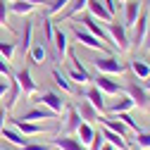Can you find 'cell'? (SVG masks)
<instances>
[{
	"label": "cell",
	"instance_id": "obj_1",
	"mask_svg": "<svg viewBox=\"0 0 150 150\" xmlns=\"http://www.w3.org/2000/svg\"><path fill=\"white\" fill-rule=\"evenodd\" d=\"M107 33H110V41L115 43V48L119 52H126L131 48V38H129V33H126V26L119 24V22H107Z\"/></svg>",
	"mask_w": 150,
	"mask_h": 150
},
{
	"label": "cell",
	"instance_id": "obj_2",
	"mask_svg": "<svg viewBox=\"0 0 150 150\" xmlns=\"http://www.w3.org/2000/svg\"><path fill=\"white\" fill-rule=\"evenodd\" d=\"M67 55H69V67H67V76H69V81H74V83H88V81H93L91 79V74H88V69L81 64V60L76 57V52H71V50H67Z\"/></svg>",
	"mask_w": 150,
	"mask_h": 150
},
{
	"label": "cell",
	"instance_id": "obj_3",
	"mask_svg": "<svg viewBox=\"0 0 150 150\" xmlns=\"http://www.w3.org/2000/svg\"><path fill=\"white\" fill-rule=\"evenodd\" d=\"M74 19H76L79 24H83V29H86V31H91V33L96 36V38H100L103 43H112V41H110V33L100 26V22H98L93 14H83V12H81V14L74 17Z\"/></svg>",
	"mask_w": 150,
	"mask_h": 150
},
{
	"label": "cell",
	"instance_id": "obj_4",
	"mask_svg": "<svg viewBox=\"0 0 150 150\" xmlns=\"http://www.w3.org/2000/svg\"><path fill=\"white\" fill-rule=\"evenodd\" d=\"M93 67H96L100 74H124L126 64L119 62L115 55H103V57H96L93 60Z\"/></svg>",
	"mask_w": 150,
	"mask_h": 150
},
{
	"label": "cell",
	"instance_id": "obj_5",
	"mask_svg": "<svg viewBox=\"0 0 150 150\" xmlns=\"http://www.w3.org/2000/svg\"><path fill=\"white\" fill-rule=\"evenodd\" d=\"M71 33L76 36V41H79L81 45H86V48H91V50H103V52H107V45H105L100 38H96L91 31H86V29H81V26L74 24V26H71Z\"/></svg>",
	"mask_w": 150,
	"mask_h": 150
},
{
	"label": "cell",
	"instance_id": "obj_6",
	"mask_svg": "<svg viewBox=\"0 0 150 150\" xmlns=\"http://www.w3.org/2000/svg\"><path fill=\"white\" fill-rule=\"evenodd\" d=\"M148 26H150V12H148L145 5H143L138 19H136V24H134V38H131V43H134V45H141V43H143L145 33H148Z\"/></svg>",
	"mask_w": 150,
	"mask_h": 150
},
{
	"label": "cell",
	"instance_id": "obj_7",
	"mask_svg": "<svg viewBox=\"0 0 150 150\" xmlns=\"http://www.w3.org/2000/svg\"><path fill=\"white\" fill-rule=\"evenodd\" d=\"M33 103H41L43 107H48V110H52L55 115H60V112L67 107V103H64V98L62 96H57V93H52V91H45L43 96L38 98V100H33Z\"/></svg>",
	"mask_w": 150,
	"mask_h": 150
},
{
	"label": "cell",
	"instance_id": "obj_8",
	"mask_svg": "<svg viewBox=\"0 0 150 150\" xmlns=\"http://www.w3.org/2000/svg\"><path fill=\"white\" fill-rule=\"evenodd\" d=\"M126 96L134 100V105H138V107H150V93L145 91V86L129 83L126 86Z\"/></svg>",
	"mask_w": 150,
	"mask_h": 150
},
{
	"label": "cell",
	"instance_id": "obj_9",
	"mask_svg": "<svg viewBox=\"0 0 150 150\" xmlns=\"http://www.w3.org/2000/svg\"><path fill=\"white\" fill-rule=\"evenodd\" d=\"M12 126L19 131V134H24L26 138H31V136H41L43 131H45V126L36 124V122H24V119H19V117H12Z\"/></svg>",
	"mask_w": 150,
	"mask_h": 150
},
{
	"label": "cell",
	"instance_id": "obj_10",
	"mask_svg": "<svg viewBox=\"0 0 150 150\" xmlns=\"http://www.w3.org/2000/svg\"><path fill=\"white\" fill-rule=\"evenodd\" d=\"M141 10H143V3H141V0H126V3H124V26H126V29H134Z\"/></svg>",
	"mask_w": 150,
	"mask_h": 150
},
{
	"label": "cell",
	"instance_id": "obj_11",
	"mask_svg": "<svg viewBox=\"0 0 150 150\" xmlns=\"http://www.w3.org/2000/svg\"><path fill=\"white\" fill-rule=\"evenodd\" d=\"M93 81H96V88H98V91H103L105 96H119V93L124 91L117 81H112L107 74H98V76L93 79Z\"/></svg>",
	"mask_w": 150,
	"mask_h": 150
},
{
	"label": "cell",
	"instance_id": "obj_12",
	"mask_svg": "<svg viewBox=\"0 0 150 150\" xmlns=\"http://www.w3.org/2000/svg\"><path fill=\"white\" fill-rule=\"evenodd\" d=\"M74 107H76V112H79V115H81V119L83 122H88V124H93V122H98V117H100V112L96 110V107H93L91 105V100L83 96L76 105H74Z\"/></svg>",
	"mask_w": 150,
	"mask_h": 150
},
{
	"label": "cell",
	"instance_id": "obj_13",
	"mask_svg": "<svg viewBox=\"0 0 150 150\" xmlns=\"http://www.w3.org/2000/svg\"><path fill=\"white\" fill-rule=\"evenodd\" d=\"M14 79H17V83H19V88H22L24 96H36L38 86H36V81L31 79V71H29V69L17 71V74H14Z\"/></svg>",
	"mask_w": 150,
	"mask_h": 150
},
{
	"label": "cell",
	"instance_id": "obj_14",
	"mask_svg": "<svg viewBox=\"0 0 150 150\" xmlns=\"http://www.w3.org/2000/svg\"><path fill=\"white\" fill-rule=\"evenodd\" d=\"M136 105H134V100H131L129 96H117V100H112V103H107L105 105V112H112V115H119V112H131Z\"/></svg>",
	"mask_w": 150,
	"mask_h": 150
},
{
	"label": "cell",
	"instance_id": "obj_15",
	"mask_svg": "<svg viewBox=\"0 0 150 150\" xmlns=\"http://www.w3.org/2000/svg\"><path fill=\"white\" fill-rule=\"evenodd\" d=\"M98 122H100L105 129L115 131V134H119V136H124V138L129 136V131H131V129H129V126H126L119 117H105V115H103V117H98Z\"/></svg>",
	"mask_w": 150,
	"mask_h": 150
},
{
	"label": "cell",
	"instance_id": "obj_16",
	"mask_svg": "<svg viewBox=\"0 0 150 150\" xmlns=\"http://www.w3.org/2000/svg\"><path fill=\"white\" fill-rule=\"evenodd\" d=\"M19 119H24V122H45V119H55V112L41 105V107H31L29 112H24Z\"/></svg>",
	"mask_w": 150,
	"mask_h": 150
},
{
	"label": "cell",
	"instance_id": "obj_17",
	"mask_svg": "<svg viewBox=\"0 0 150 150\" xmlns=\"http://www.w3.org/2000/svg\"><path fill=\"white\" fill-rule=\"evenodd\" d=\"M88 14H93V17H96V19H100V22H112V14H110V10L105 7V3H103V0H88Z\"/></svg>",
	"mask_w": 150,
	"mask_h": 150
},
{
	"label": "cell",
	"instance_id": "obj_18",
	"mask_svg": "<svg viewBox=\"0 0 150 150\" xmlns=\"http://www.w3.org/2000/svg\"><path fill=\"white\" fill-rule=\"evenodd\" d=\"M5 96H7V103H5V112L10 115V112L14 110V105L19 103V96H22V88H19V83H17V79H14V76L10 79V88H7V93H5Z\"/></svg>",
	"mask_w": 150,
	"mask_h": 150
},
{
	"label": "cell",
	"instance_id": "obj_19",
	"mask_svg": "<svg viewBox=\"0 0 150 150\" xmlns=\"http://www.w3.org/2000/svg\"><path fill=\"white\" fill-rule=\"evenodd\" d=\"M52 145H57L60 150H88L79 138H71L69 134H64L60 138H52Z\"/></svg>",
	"mask_w": 150,
	"mask_h": 150
},
{
	"label": "cell",
	"instance_id": "obj_20",
	"mask_svg": "<svg viewBox=\"0 0 150 150\" xmlns=\"http://www.w3.org/2000/svg\"><path fill=\"white\" fill-rule=\"evenodd\" d=\"M52 45H55V57H57V60H64V55H67L69 45H67V33H64L62 29H55Z\"/></svg>",
	"mask_w": 150,
	"mask_h": 150
},
{
	"label": "cell",
	"instance_id": "obj_21",
	"mask_svg": "<svg viewBox=\"0 0 150 150\" xmlns=\"http://www.w3.org/2000/svg\"><path fill=\"white\" fill-rule=\"evenodd\" d=\"M88 7V0H69V5L60 12V19H74L76 14H81Z\"/></svg>",
	"mask_w": 150,
	"mask_h": 150
},
{
	"label": "cell",
	"instance_id": "obj_22",
	"mask_svg": "<svg viewBox=\"0 0 150 150\" xmlns=\"http://www.w3.org/2000/svg\"><path fill=\"white\" fill-rule=\"evenodd\" d=\"M29 57H31V62H33V64L43 67V64H45V60H48L45 43H43V41H38V43H31V48H29Z\"/></svg>",
	"mask_w": 150,
	"mask_h": 150
},
{
	"label": "cell",
	"instance_id": "obj_23",
	"mask_svg": "<svg viewBox=\"0 0 150 150\" xmlns=\"http://www.w3.org/2000/svg\"><path fill=\"white\" fill-rule=\"evenodd\" d=\"M0 136H3L7 143L17 145V148H22V145H26V143H29V138H26L24 134H19L17 129H7V126H3V129H0Z\"/></svg>",
	"mask_w": 150,
	"mask_h": 150
},
{
	"label": "cell",
	"instance_id": "obj_24",
	"mask_svg": "<svg viewBox=\"0 0 150 150\" xmlns=\"http://www.w3.org/2000/svg\"><path fill=\"white\" fill-rule=\"evenodd\" d=\"M83 96H86V98L91 100V105L96 107V110L100 112V115H103V112H105V105H107V103H105V93H103V91H98L96 86H93V88H88V91H83Z\"/></svg>",
	"mask_w": 150,
	"mask_h": 150
},
{
	"label": "cell",
	"instance_id": "obj_25",
	"mask_svg": "<svg viewBox=\"0 0 150 150\" xmlns=\"http://www.w3.org/2000/svg\"><path fill=\"white\" fill-rule=\"evenodd\" d=\"M52 81H55V86H60L64 93H79V88L74 86V81H69V76L62 74L60 69H52Z\"/></svg>",
	"mask_w": 150,
	"mask_h": 150
},
{
	"label": "cell",
	"instance_id": "obj_26",
	"mask_svg": "<svg viewBox=\"0 0 150 150\" xmlns=\"http://www.w3.org/2000/svg\"><path fill=\"white\" fill-rule=\"evenodd\" d=\"M129 69L134 71V76H136V79H141V81L150 79V64H148L145 60H131Z\"/></svg>",
	"mask_w": 150,
	"mask_h": 150
},
{
	"label": "cell",
	"instance_id": "obj_27",
	"mask_svg": "<svg viewBox=\"0 0 150 150\" xmlns=\"http://www.w3.org/2000/svg\"><path fill=\"white\" fill-rule=\"evenodd\" d=\"M103 131V136H105V141L110 143V145H115L117 150H129V143L124 141V136H119V134H115V131H110V129H100Z\"/></svg>",
	"mask_w": 150,
	"mask_h": 150
},
{
	"label": "cell",
	"instance_id": "obj_28",
	"mask_svg": "<svg viewBox=\"0 0 150 150\" xmlns=\"http://www.w3.org/2000/svg\"><path fill=\"white\" fill-rule=\"evenodd\" d=\"M76 134H79V141H81L86 148H91V143H93V136H96V129H93V124H88V122H81V126L76 129Z\"/></svg>",
	"mask_w": 150,
	"mask_h": 150
},
{
	"label": "cell",
	"instance_id": "obj_29",
	"mask_svg": "<svg viewBox=\"0 0 150 150\" xmlns=\"http://www.w3.org/2000/svg\"><path fill=\"white\" fill-rule=\"evenodd\" d=\"M33 10H36V5L26 3V0H12V5H10V12L17 14V17H26V14H31Z\"/></svg>",
	"mask_w": 150,
	"mask_h": 150
},
{
	"label": "cell",
	"instance_id": "obj_30",
	"mask_svg": "<svg viewBox=\"0 0 150 150\" xmlns=\"http://www.w3.org/2000/svg\"><path fill=\"white\" fill-rule=\"evenodd\" d=\"M81 115L76 112V107H69V117H67V124H64V134H76V129L81 126Z\"/></svg>",
	"mask_w": 150,
	"mask_h": 150
},
{
	"label": "cell",
	"instance_id": "obj_31",
	"mask_svg": "<svg viewBox=\"0 0 150 150\" xmlns=\"http://www.w3.org/2000/svg\"><path fill=\"white\" fill-rule=\"evenodd\" d=\"M31 36H33V24L31 22H24V33H22V52L29 55V48H31Z\"/></svg>",
	"mask_w": 150,
	"mask_h": 150
},
{
	"label": "cell",
	"instance_id": "obj_32",
	"mask_svg": "<svg viewBox=\"0 0 150 150\" xmlns=\"http://www.w3.org/2000/svg\"><path fill=\"white\" fill-rule=\"evenodd\" d=\"M67 5H69V0H52V3L48 5V10H45V14L48 17H55V14H60Z\"/></svg>",
	"mask_w": 150,
	"mask_h": 150
},
{
	"label": "cell",
	"instance_id": "obj_33",
	"mask_svg": "<svg viewBox=\"0 0 150 150\" xmlns=\"http://www.w3.org/2000/svg\"><path fill=\"white\" fill-rule=\"evenodd\" d=\"M117 117H119V119H122V122H124V124H126V126H129L131 131H136V134H138V131H143V129H141V124H136V119L131 117L129 112H119Z\"/></svg>",
	"mask_w": 150,
	"mask_h": 150
},
{
	"label": "cell",
	"instance_id": "obj_34",
	"mask_svg": "<svg viewBox=\"0 0 150 150\" xmlns=\"http://www.w3.org/2000/svg\"><path fill=\"white\" fill-rule=\"evenodd\" d=\"M14 52H17V48H14V43H7V41H0V55L10 62L12 57H14Z\"/></svg>",
	"mask_w": 150,
	"mask_h": 150
},
{
	"label": "cell",
	"instance_id": "obj_35",
	"mask_svg": "<svg viewBox=\"0 0 150 150\" xmlns=\"http://www.w3.org/2000/svg\"><path fill=\"white\" fill-rule=\"evenodd\" d=\"M136 145H138V150H148L150 148V131H138L136 134Z\"/></svg>",
	"mask_w": 150,
	"mask_h": 150
},
{
	"label": "cell",
	"instance_id": "obj_36",
	"mask_svg": "<svg viewBox=\"0 0 150 150\" xmlns=\"http://www.w3.org/2000/svg\"><path fill=\"white\" fill-rule=\"evenodd\" d=\"M43 33H45V43H52V36H55V26L50 22V17H43Z\"/></svg>",
	"mask_w": 150,
	"mask_h": 150
},
{
	"label": "cell",
	"instance_id": "obj_37",
	"mask_svg": "<svg viewBox=\"0 0 150 150\" xmlns=\"http://www.w3.org/2000/svg\"><path fill=\"white\" fill-rule=\"evenodd\" d=\"M7 17H10V3L7 0H0V29L7 26Z\"/></svg>",
	"mask_w": 150,
	"mask_h": 150
},
{
	"label": "cell",
	"instance_id": "obj_38",
	"mask_svg": "<svg viewBox=\"0 0 150 150\" xmlns=\"http://www.w3.org/2000/svg\"><path fill=\"white\" fill-rule=\"evenodd\" d=\"M103 145H105V136H103V131H96V136H93V143H91L88 150H103Z\"/></svg>",
	"mask_w": 150,
	"mask_h": 150
},
{
	"label": "cell",
	"instance_id": "obj_39",
	"mask_svg": "<svg viewBox=\"0 0 150 150\" xmlns=\"http://www.w3.org/2000/svg\"><path fill=\"white\" fill-rule=\"evenodd\" d=\"M0 74H3L5 79H12V76H14V74H12V69H10V62L3 57V55H0Z\"/></svg>",
	"mask_w": 150,
	"mask_h": 150
},
{
	"label": "cell",
	"instance_id": "obj_40",
	"mask_svg": "<svg viewBox=\"0 0 150 150\" xmlns=\"http://www.w3.org/2000/svg\"><path fill=\"white\" fill-rule=\"evenodd\" d=\"M19 150H48V145H41V143H26V145H22Z\"/></svg>",
	"mask_w": 150,
	"mask_h": 150
},
{
	"label": "cell",
	"instance_id": "obj_41",
	"mask_svg": "<svg viewBox=\"0 0 150 150\" xmlns=\"http://www.w3.org/2000/svg\"><path fill=\"white\" fill-rule=\"evenodd\" d=\"M103 3H105V7L110 10V14L115 17V12H117V5H119V3H117V0H103Z\"/></svg>",
	"mask_w": 150,
	"mask_h": 150
},
{
	"label": "cell",
	"instance_id": "obj_42",
	"mask_svg": "<svg viewBox=\"0 0 150 150\" xmlns=\"http://www.w3.org/2000/svg\"><path fill=\"white\" fill-rule=\"evenodd\" d=\"M7 88H10V81H0V98H5Z\"/></svg>",
	"mask_w": 150,
	"mask_h": 150
},
{
	"label": "cell",
	"instance_id": "obj_43",
	"mask_svg": "<svg viewBox=\"0 0 150 150\" xmlns=\"http://www.w3.org/2000/svg\"><path fill=\"white\" fill-rule=\"evenodd\" d=\"M143 50H150V26H148V33L143 38Z\"/></svg>",
	"mask_w": 150,
	"mask_h": 150
},
{
	"label": "cell",
	"instance_id": "obj_44",
	"mask_svg": "<svg viewBox=\"0 0 150 150\" xmlns=\"http://www.w3.org/2000/svg\"><path fill=\"white\" fill-rule=\"evenodd\" d=\"M5 115H7V112H5V107H0V129L5 126Z\"/></svg>",
	"mask_w": 150,
	"mask_h": 150
},
{
	"label": "cell",
	"instance_id": "obj_45",
	"mask_svg": "<svg viewBox=\"0 0 150 150\" xmlns=\"http://www.w3.org/2000/svg\"><path fill=\"white\" fill-rule=\"evenodd\" d=\"M26 3H31V5H48V0H26Z\"/></svg>",
	"mask_w": 150,
	"mask_h": 150
},
{
	"label": "cell",
	"instance_id": "obj_46",
	"mask_svg": "<svg viewBox=\"0 0 150 150\" xmlns=\"http://www.w3.org/2000/svg\"><path fill=\"white\" fill-rule=\"evenodd\" d=\"M103 150H117V148H115V145H110V143H105V145H103Z\"/></svg>",
	"mask_w": 150,
	"mask_h": 150
},
{
	"label": "cell",
	"instance_id": "obj_47",
	"mask_svg": "<svg viewBox=\"0 0 150 150\" xmlns=\"http://www.w3.org/2000/svg\"><path fill=\"white\" fill-rule=\"evenodd\" d=\"M145 91L150 93V79H145Z\"/></svg>",
	"mask_w": 150,
	"mask_h": 150
},
{
	"label": "cell",
	"instance_id": "obj_48",
	"mask_svg": "<svg viewBox=\"0 0 150 150\" xmlns=\"http://www.w3.org/2000/svg\"><path fill=\"white\" fill-rule=\"evenodd\" d=\"M117 3H126V0H117Z\"/></svg>",
	"mask_w": 150,
	"mask_h": 150
},
{
	"label": "cell",
	"instance_id": "obj_49",
	"mask_svg": "<svg viewBox=\"0 0 150 150\" xmlns=\"http://www.w3.org/2000/svg\"><path fill=\"white\" fill-rule=\"evenodd\" d=\"M0 150H5V148H3V145H0Z\"/></svg>",
	"mask_w": 150,
	"mask_h": 150
},
{
	"label": "cell",
	"instance_id": "obj_50",
	"mask_svg": "<svg viewBox=\"0 0 150 150\" xmlns=\"http://www.w3.org/2000/svg\"><path fill=\"white\" fill-rule=\"evenodd\" d=\"M7 3H12V0H7Z\"/></svg>",
	"mask_w": 150,
	"mask_h": 150
}]
</instances>
